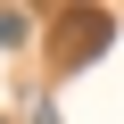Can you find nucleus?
I'll return each mask as SVG.
<instances>
[{
    "mask_svg": "<svg viewBox=\"0 0 124 124\" xmlns=\"http://www.w3.org/2000/svg\"><path fill=\"white\" fill-rule=\"evenodd\" d=\"M0 124H8V116H0Z\"/></svg>",
    "mask_w": 124,
    "mask_h": 124,
    "instance_id": "4",
    "label": "nucleus"
},
{
    "mask_svg": "<svg viewBox=\"0 0 124 124\" xmlns=\"http://www.w3.org/2000/svg\"><path fill=\"white\" fill-rule=\"evenodd\" d=\"M108 33H116V17H108V8H66V17H58V75L91 66V58L108 50Z\"/></svg>",
    "mask_w": 124,
    "mask_h": 124,
    "instance_id": "1",
    "label": "nucleus"
},
{
    "mask_svg": "<svg viewBox=\"0 0 124 124\" xmlns=\"http://www.w3.org/2000/svg\"><path fill=\"white\" fill-rule=\"evenodd\" d=\"M25 124H58V108H50V99H33V108H25Z\"/></svg>",
    "mask_w": 124,
    "mask_h": 124,
    "instance_id": "3",
    "label": "nucleus"
},
{
    "mask_svg": "<svg viewBox=\"0 0 124 124\" xmlns=\"http://www.w3.org/2000/svg\"><path fill=\"white\" fill-rule=\"evenodd\" d=\"M33 41V8H0V50H25Z\"/></svg>",
    "mask_w": 124,
    "mask_h": 124,
    "instance_id": "2",
    "label": "nucleus"
}]
</instances>
